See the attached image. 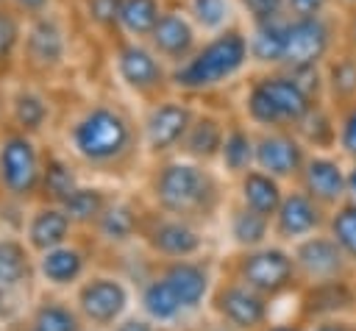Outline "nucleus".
I'll return each mask as SVG.
<instances>
[{"instance_id": "42", "label": "nucleus", "mask_w": 356, "mask_h": 331, "mask_svg": "<svg viewBox=\"0 0 356 331\" xmlns=\"http://www.w3.org/2000/svg\"><path fill=\"white\" fill-rule=\"evenodd\" d=\"M8 6H14L25 19H31L36 14H44V11L56 8V0H8Z\"/></svg>"}, {"instance_id": "51", "label": "nucleus", "mask_w": 356, "mask_h": 331, "mask_svg": "<svg viewBox=\"0 0 356 331\" xmlns=\"http://www.w3.org/2000/svg\"><path fill=\"white\" fill-rule=\"evenodd\" d=\"M0 3H8V0H0Z\"/></svg>"}, {"instance_id": "43", "label": "nucleus", "mask_w": 356, "mask_h": 331, "mask_svg": "<svg viewBox=\"0 0 356 331\" xmlns=\"http://www.w3.org/2000/svg\"><path fill=\"white\" fill-rule=\"evenodd\" d=\"M286 6L295 14H317L325 6V0H286Z\"/></svg>"}, {"instance_id": "36", "label": "nucleus", "mask_w": 356, "mask_h": 331, "mask_svg": "<svg viewBox=\"0 0 356 331\" xmlns=\"http://www.w3.org/2000/svg\"><path fill=\"white\" fill-rule=\"evenodd\" d=\"M328 234H331V239L342 248V253L350 259V261H356V203L350 200V203H342L334 214H331V220H328Z\"/></svg>"}, {"instance_id": "24", "label": "nucleus", "mask_w": 356, "mask_h": 331, "mask_svg": "<svg viewBox=\"0 0 356 331\" xmlns=\"http://www.w3.org/2000/svg\"><path fill=\"white\" fill-rule=\"evenodd\" d=\"M83 184L81 167L67 150L44 147V161H42V181H39V197L47 203H64L78 186Z\"/></svg>"}, {"instance_id": "9", "label": "nucleus", "mask_w": 356, "mask_h": 331, "mask_svg": "<svg viewBox=\"0 0 356 331\" xmlns=\"http://www.w3.org/2000/svg\"><path fill=\"white\" fill-rule=\"evenodd\" d=\"M72 300L89 331H108L128 314L131 286L114 273H89L72 289Z\"/></svg>"}, {"instance_id": "16", "label": "nucleus", "mask_w": 356, "mask_h": 331, "mask_svg": "<svg viewBox=\"0 0 356 331\" xmlns=\"http://www.w3.org/2000/svg\"><path fill=\"white\" fill-rule=\"evenodd\" d=\"M328 50V25L317 14H295L286 19L284 67L292 72L312 70Z\"/></svg>"}, {"instance_id": "18", "label": "nucleus", "mask_w": 356, "mask_h": 331, "mask_svg": "<svg viewBox=\"0 0 356 331\" xmlns=\"http://www.w3.org/2000/svg\"><path fill=\"white\" fill-rule=\"evenodd\" d=\"M75 223L70 220V214L64 211V206L58 203H47V200H33L28 206V211L22 214V228L19 234L25 236V242L31 245L33 253H44L56 245H64L75 236Z\"/></svg>"}, {"instance_id": "15", "label": "nucleus", "mask_w": 356, "mask_h": 331, "mask_svg": "<svg viewBox=\"0 0 356 331\" xmlns=\"http://www.w3.org/2000/svg\"><path fill=\"white\" fill-rule=\"evenodd\" d=\"M89 273V250L75 236L44 253H36V278L44 289L72 292Z\"/></svg>"}, {"instance_id": "47", "label": "nucleus", "mask_w": 356, "mask_h": 331, "mask_svg": "<svg viewBox=\"0 0 356 331\" xmlns=\"http://www.w3.org/2000/svg\"><path fill=\"white\" fill-rule=\"evenodd\" d=\"M348 195H350V200L356 203V167L348 172Z\"/></svg>"}, {"instance_id": "38", "label": "nucleus", "mask_w": 356, "mask_h": 331, "mask_svg": "<svg viewBox=\"0 0 356 331\" xmlns=\"http://www.w3.org/2000/svg\"><path fill=\"white\" fill-rule=\"evenodd\" d=\"M117 8H120V0H86V14L97 28L117 31Z\"/></svg>"}, {"instance_id": "6", "label": "nucleus", "mask_w": 356, "mask_h": 331, "mask_svg": "<svg viewBox=\"0 0 356 331\" xmlns=\"http://www.w3.org/2000/svg\"><path fill=\"white\" fill-rule=\"evenodd\" d=\"M42 161L44 147L39 136L0 122V192L8 203L31 206L39 197Z\"/></svg>"}, {"instance_id": "8", "label": "nucleus", "mask_w": 356, "mask_h": 331, "mask_svg": "<svg viewBox=\"0 0 356 331\" xmlns=\"http://www.w3.org/2000/svg\"><path fill=\"white\" fill-rule=\"evenodd\" d=\"M231 275H236L242 284H248L250 289H256L259 295H264L270 300L289 292L295 286V281L300 278L292 250H284V248L267 245V242L259 248L239 250Z\"/></svg>"}, {"instance_id": "22", "label": "nucleus", "mask_w": 356, "mask_h": 331, "mask_svg": "<svg viewBox=\"0 0 356 331\" xmlns=\"http://www.w3.org/2000/svg\"><path fill=\"white\" fill-rule=\"evenodd\" d=\"M303 164H306L303 145L286 128L261 131L256 136V167L270 172L273 178H278V181L295 178V175H300Z\"/></svg>"}, {"instance_id": "37", "label": "nucleus", "mask_w": 356, "mask_h": 331, "mask_svg": "<svg viewBox=\"0 0 356 331\" xmlns=\"http://www.w3.org/2000/svg\"><path fill=\"white\" fill-rule=\"evenodd\" d=\"M239 6L248 14V19L253 25H259V22L281 19L284 17V8H286V0H239Z\"/></svg>"}, {"instance_id": "7", "label": "nucleus", "mask_w": 356, "mask_h": 331, "mask_svg": "<svg viewBox=\"0 0 356 331\" xmlns=\"http://www.w3.org/2000/svg\"><path fill=\"white\" fill-rule=\"evenodd\" d=\"M70 61V25L67 19L50 8L25 19V42H22V67L19 75L31 81H53Z\"/></svg>"}, {"instance_id": "30", "label": "nucleus", "mask_w": 356, "mask_h": 331, "mask_svg": "<svg viewBox=\"0 0 356 331\" xmlns=\"http://www.w3.org/2000/svg\"><path fill=\"white\" fill-rule=\"evenodd\" d=\"M217 161L228 175L239 178L242 172L256 167V136L242 122H228V131H225Z\"/></svg>"}, {"instance_id": "28", "label": "nucleus", "mask_w": 356, "mask_h": 331, "mask_svg": "<svg viewBox=\"0 0 356 331\" xmlns=\"http://www.w3.org/2000/svg\"><path fill=\"white\" fill-rule=\"evenodd\" d=\"M236 189H239V203L264 214V217H275L281 200H284V189H281V181L273 178L270 172L259 170V167H250L248 172H242L236 178Z\"/></svg>"}, {"instance_id": "20", "label": "nucleus", "mask_w": 356, "mask_h": 331, "mask_svg": "<svg viewBox=\"0 0 356 331\" xmlns=\"http://www.w3.org/2000/svg\"><path fill=\"white\" fill-rule=\"evenodd\" d=\"M323 203H317L306 189L284 192V200L273 217V234L281 242H300L323 228Z\"/></svg>"}, {"instance_id": "25", "label": "nucleus", "mask_w": 356, "mask_h": 331, "mask_svg": "<svg viewBox=\"0 0 356 331\" xmlns=\"http://www.w3.org/2000/svg\"><path fill=\"white\" fill-rule=\"evenodd\" d=\"M142 228V211L122 197H111L97 223L92 225V236L108 248H122L134 239H139Z\"/></svg>"}, {"instance_id": "46", "label": "nucleus", "mask_w": 356, "mask_h": 331, "mask_svg": "<svg viewBox=\"0 0 356 331\" xmlns=\"http://www.w3.org/2000/svg\"><path fill=\"white\" fill-rule=\"evenodd\" d=\"M259 331H303L300 325H292V323H267L264 328H259Z\"/></svg>"}, {"instance_id": "2", "label": "nucleus", "mask_w": 356, "mask_h": 331, "mask_svg": "<svg viewBox=\"0 0 356 331\" xmlns=\"http://www.w3.org/2000/svg\"><path fill=\"white\" fill-rule=\"evenodd\" d=\"M214 289V273L203 259H170L161 261L139 289V312L159 325H175L195 314Z\"/></svg>"}, {"instance_id": "48", "label": "nucleus", "mask_w": 356, "mask_h": 331, "mask_svg": "<svg viewBox=\"0 0 356 331\" xmlns=\"http://www.w3.org/2000/svg\"><path fill=\"white\" fill-rule=\"evenodd\" d=\"M6 95H8V86L0 81V122L6 120Z\"/></svg>"}, {"instance_id": "41", "label": "nucleus", "mask_w": 356, "mask_h": 331, "mask_svg": "<svg viewBox=\"0 0 356 331\" xmlns=\"http://www.w3.org/2000/svg\"><path fill=\"white\" fill-rule=\"evenodd\" d=\"M108 331H167V325H159L156 320H150L147 314H125L114 328Z\"/></svg>"}, {"instance_id": "11", "label": "nucleus", "mask_w": 356, "mask_h": 331, "mask_svg": "<svg viewBox=\"0 0 356 331\" xmlns=\"http://www.w3.org/2000/svg\"><path fill=\"white\" fill-rule=\"evenodd\" d=\"M139 242L153 253L159 261L170 259H195L200 256L206 239L197 223L167 214V211H150L142 214V228H139Z\"/></svg>"}, {"instance_id": "23", "label": "nucleus", "mask_w": 356, "mask_h": 331, "mask_svg": "<svg viewBox=\"0 0 356 331\" xmlns=\"http://www.w3.org/2000/svg\"><path fill=\"white\" fill-rule=\"evenodd\" d=\"M22 317L36 331H89L75 300L64 298V292H53V289L33 295L28 300Z\"/></svg>"}, {"instance_id": "32", "label": "nucleus", "mask_w": 356, "mask_h": 331, "mask_svg": "<svg viewBox=\"0 0 356 331\" xmlns=\"http://www.w3.org/2000/svg\"><path fill=\"white\" fill-rule=\"evenodd\" d=\"M225 225H228L231 242H234L239 250L259 248V245H264V242L270 239V234H273V220L264 217V214H259V211H253V209H248V206H242V203L231 206Z\"/></svg>"}, {"instance_id": "13", "label": "nucleus", "mask_w": 356, "mask_h": 331, "mask_svg": "<svg viewBox=\"0 0 356 331\" xmlns=\"http://www.w3.org/2000/svg\"><path fill=\"white\" fill-rule=\"evenodd\" d=\"M192 120H195V108L186 100L153 97V103L147 106L142 125H139L145 153L153 159H167L172 150L181 147Z\"/></svg>"}, {"instance_id": "52", "label": "nucleus", "mask_w": 356, "mask_h": 331, "mask_svg": "<svg viewBox=\"0 0 356 331\" xmlns=\"http://www.w3.org/2000/svg\"><path fill=\"white\" fill-rule=\"evenodd\" d=\"M0 200H3V192H0Z\"/></svg>"}, {"instance_id": "45", "label": "nucleus", "mask_w": 356, "mask_h": 331, "mask_svg": "<svg viewBox=\"0 0 356 331\" xmlns=\"http://www.w3.org/2000/svg\"><path fill=\"white\" fill-rule=\"evenodd\" d=\"M6 328H8V331H36V328H33V325H31V323H28V320L22 317V314H19L17 320L6 323Z\"/></svg>"}, {"instance_id": "29", "label": "nucleus", "mask_w": 356, "mask_h": 331, "mask_svg": "<svg viewBox=\"0 0 356 331\" xmlns=\"http://www.w3.org/2000/svg\"><path fill=\"white\" fill-rule=\"evenodd\" d=\"M22 42H25V17L14 6L0 3V81L3 83L19 75Z\"/></svg>"}, {"instance_id": "14", "label": "nucleus", "mask_w": 356, "mask_h": 331, "mask_svg": "<svg viewBox=\"0 0 356 331\" xmlns=\"http://www.w3.org/2000/svg\"><path fill=\"white\" fill-rule=\"evenodd\" d=\"M53 117H56V106H53L50 92L42 86V81L22 78L8 89L3 122L42 139V134L53 125Z\"/></svg>"}, {"instance_id": "49", "label": "nucleus", "mask_w": 356, "mask_h": 331, "mask_svg": "<svg viewBox=\"0 0 356 331\" xmlns=\"http://www.w3.org/2000/svg\"><path fill=\"white\" fill-rule=\"evenodd\" d=\"M3 231H6V225H3V217H0V234H3Z\"/></svg>"}, {"instance_id": "4", "label": "nucleus", "mask_w": 356, "mask_h": 331, "mask_svg": "<svg viewBox=\"0 0 356 331\" xmlns=\"http://www.w3.org/2000/svg\"><path fill=\"white\" fill-rule=\"evenodd\" d=\"M250 61V45L248 36L239 28H225L220 33H211L206 42L195 47V53L170 70V86L197 95L211 92L228 81H234Z\"/></svg>"}, {"instance_id": "39", "label": "nucleus", "mask_w": 356, "mask_h": 331, "mask_svg": "<svg viewBox=\"0 0 356 331\" xmlns=\"http://www.w3.org/2000/svg\"><path fill=\"white\" fill-rule=\"evenodd\" d=\"M25 306H28V300H22L17 292H11L8 286L0 284V323L3 325L11 323V320H17L25 312Z\"/></svg>"}, {"instance_id": "33", "label": "nucleus", "mask_w": 356, "mask_h": 331, "mask_svg": "<svg viewBox=\"0 0 356 331\" xmlns=\"http://www.w3.org/2000/svg\"><path fill=\"white\" fill-rule=\"evenodd\" d=\"M111 195L100 186V184H89L83 181L61 206L70 214V220L75 223L78 231H92V225L97 223V217L103 214V209L108 206Z\"/></svg>"}, {"instance_id": "12", "label": "nucleus", "mask_w": 356, "mask_h": 331, "mask_svg": "<svg viewBox=\"0 0 356 331\" xmlns=\"http://www.w3.org/2000/svg\"><path fill=\"white\" fill-rule=\"evenodd\" d=\"M209 306L225 331H259L270 320V298L259 295L236 275L214 281Z\"/></svg>"}, {"instance_id": "44", "label": "nucleus", "mask_w": 356, "mask_h": 331, "mask_svg": "<svg viewBox=\"0 0 356 331\" xmlns=\"http://www.w3.org/2000/svg\"><path fill=\"white\" fill-rule=\"evenodd\" d=\"M309 331H356V325L342 323V320H323V323H314Z\"/></svg>"}, {"instance_id": "26", "label": "nucleus", "mask_w": 356, "mask_h": 331, "mask_svg": "<svg viewBox=\"0 0 356 331\" xmlns=\"http://www.w3.org/2000/svg\"><path fill=\"white\" fill-rule=\"evenodd\" d=\"M303 189L323 206H337L348 195V175L334 159L325 156H309L300 170Z\"/></svg>"}, {"instance_id": "1", "label": "nucleus", "mask_w": 356, "mask_h": 331, "mask_svg": "<svg viewBox=\"0 0 356 331\" xmlns=\"http://www.w3.org/2000/svg\"><path fill=\"white\" fill-rule=\"evenodd\" d=\"M142 145L139 125L128 111L111 100H86L61 128V150H67L81 170L117 172Z\"/></svg>"}, {"instance_id": "40", "label": "nucleus", "mask_w": 356, "mask_h": 331, "mask_svg": "<svg viewBox=\"0 0 356 331\" xmlns=\"http://www.w3.org/2000/svg\"><path fill=\"white\" fill-rule=\"evenodd\" d=\"M339 145L348 156L356 159V106H350L339 122Z\"/></svg>"}, {"instance_id": "50", "label": "nucleus", "mask_w": 356, "mask_h": 331, "mask_svg": "<svg viewBox=\"0 0 356 331\" xmlns=\"http://www.w3.org/2000/svg\"><path fill=\"white\" fill-rule=\"evenodd\" d=\"M0 331H8V328H6V325H3V323H0Z\"/></svg>"}, {"instance_id": "10", "label": "nucleus", "mask_w": 356, "mask_h": 331, "mask_svg": "<svg viewBox=\"0 0 356 331\" xmlns=\"http://www.w3.org/2000/svg\"><path fill=\"white\" fill-rule=\"evenodd\" d=\"M111 64L120 83L139 97H159V92L170 86V64H164L145 39L120 36L111 53Z\"/></svg>"}, {"instance_id": "53", "label": "nucleus", "mask_w": 356, "mask_h": 331, "mask_svg": "<svg viewBox=\"0 0 356 331\" xmlns=\"http://www.w3.org/2000/svg\"><path fill=\"white\" fill-rule=\"evenodd\" d=\"M350 3H353V0H350Z\"/></svg>"}, {"instance_id": "5", "label": "nucleus", "mask_w": 356, "mask_h": 331, "mask_svg": "<svg viewBox=\"0 0 356 331\" xmlns=\"http://www.w3.org/2000/svg\"><path fill=\"white\" fill-rule=\"evenodd\" d=\"M245 114L261 131L300 125L312 114V97L306 86L292 75L267 72L250 81L245 95Z\"/></svg>"}, {"instance_id": "21", "label": "nucleus", "mask_w": 356, "mask_h": 331, "mask_svg": "<svg viewBox=\"0 0 356 331\" xmlns=\"http://www.w3.org/2000/svg\"><path fill=\"white\" fill-rule=\"evenodd\" d=\"M0 284L17 292L22 300L33 298V289L39 284L36 253L31 250L22 234H14V231L0 234Z\"/></svg>"}, {"instance_id": "27", "label": "nucleus", "mask_w": 356, "mask_h": 331, "mask_svg": "<svg viewBox=\"0 0 356 331\" xmlns=\"http://www.w3.org/2000/svg\"><path fill=\"white\" fill-rule=\"evenodd\" d=\"M225 131L228 125L214 117V114H195L184 142H181V156L192 159V161H200V164H211L220 159V147H222V139H225Z\"/></svg>"}, {"instance_id": "3", "label": "nucleus", "mask_w": 356, "mask_h": 331, "mask_svg": "<svg viewBox=\"0 0 356 331\" xmlns=\"http://www.w3.org/2000/svg\"><path fill=\"white\" fill-rule=\"evenodd\" d=\"M147 192L159 211L192 220L197 225L211 220L222 200L220 184L209 164L192 161L186 156L159 161L150 172Z\"/></svg>"}, {"instance_id": "31", "label": "nucleus", "mask_w": 356, "mask_h": 331, "mask_svg": "<svg viewBox=\"0 0 356 331\" xmlns=\"http://www.w3.org/2000/svg\"><path fill=\"white\" fill-rule=\"evenodd\" d=\"M164 14L161 0H120L117 8V33L125 39H145Z\"/></svg>"}, {"instance_id": "19", "label": "nucleus", "mask_w": 356, "mask_h": 331, "mask_svg": "<svg viewBox=\"0 0 356 331\" xmlns=\"http://www.w3.org/2000/svg\"><path fill=\"white\" fill-rule=\"evenodd\" d=\"M292 256H295L298 273H300L306 281H312V284L339 281L342 273H345V264H348V256H345L342 248L331 239V234H328V236L312 234V236L295 242Z\"/></svg>"}, {"instance_id": "34", "label": "nucleus", "mask_w": 356, "mask_h": 331, "mask_svg": "<svg viewBox=\"0 0 356 331\" xmlns=\"http://www.w3.org/2000/svg\"><path fill=\"white\" fill-rule=\"evenodd\" d=\"M284 42H286V19L259 22L248 33L250 61L256 64H284Z\"/></svg>"}, {"instance_id": "17", "label": "nucleus", "mask_w": 356, "mask_h": 331, "mask_svg": "<svg viewBox=\"0 0 356 331\" xmlns=\"http://www.w3.org/2000/svg\"><path fill=\"white\" fill-rule=\"evenodd\" d=\"M197 33H200L197 25L192 22V17L184 8H164L161 19L156 22V28L147 36V45L172 70V67H178L181 61H186L195 53V47L200 45Z\"/></svg>"}, {"instance_id": "35", "label": "nucleus", "mask_w": 356, "mask_h": 331, "mask_svg": "<svg viewBox=\"0 0 356 331\" xmlns=\"http://www.w3.org/2000/svg\"><path fill=\"white\" fill-rule=\"evenodd\" d=\"M184 11L209 36L231 28V0H184Z\"/></svg>"}]
</instances>
